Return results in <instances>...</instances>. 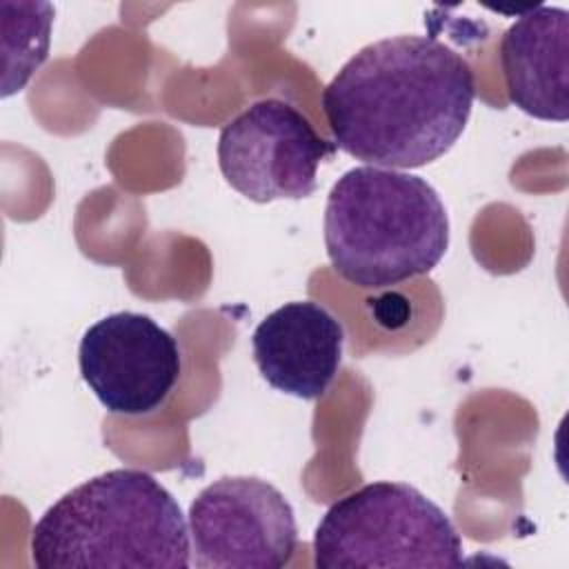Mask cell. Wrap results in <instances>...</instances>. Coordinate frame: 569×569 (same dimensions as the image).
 <instances>
[{
    "label": "cell",
    "mask_w": 569,
    "mask_h": 569,
    "mask_svg": "<svg viewBox=\"0 0 569 569\" xmlns=\"http://www.w3.org/2000/svg\"><path fill=\"white\" fill-rule=\"evenodd\" d=\"M476 98L469 62L433 36L402 33L353 53L322 89L333 144L356 160L418 169L462 136Z\"/></svg>",
    "instance_id": "cell-1"
},
{
    "label": "cell",
    "mask_w": 569,
    "mask_h": 569,
    "mask_svg": "<svg viewBox=\"0 0 569 569\" xmlns=\"http://www.w3.org/2000/svg\"><path fill=\"white\" fill-rule=\"evenodd\" d=\"M189 556L180 505L142 469L118 467L80 482L31 529L38 569H187Z\"/></svg>",
    "instance_id": "cell-2"
},
{
    "label": "cell",
    "mask_w": 569,
    "mask_h": 569,
    "mask_svg": "<svg viewBox=\"0 0 569 569\" xmlns=\"http://www.w3.org/2000/svg\"><path fill=\"white\" fill-rule=\"evenodd\" d=\"M325 247L340 278L387 289L438 267L449 249V216L425 178L360 164L327 196Z\"/></svg>",
    "instance_id": "cell-3"
},
{
    "label": "cell",
    "mask_w": 569,
    "mask_h": 569,
    "mask_svg": "<svg viewBox=\"0 0 569 569\" xmlns=\"http://www.w3.org/2000/svg\"><path fill=\"white\" fill-rule=\"evenodd\" d=\"M462 540L451 518L407 482L378 480L338 498L313 533V565L460 567Z\"/></svg>",
    "instance_id": "cell-4"
},
{
    "label": "cell",
    "mask_w": 569,
    "mask_h": 569,
    "mask_svg": "<svg viewBox=\"0 0 569 569\" xmlns=\"http://www.w3.org/2000/svg\"><path fill=\"white\" fill-rule=\"evenodd\" d=\"M333 151L336 144L280 98L249 104L218 136V164L224 180L253 202L311 196L318 187V167Z\"/></svg>",
    "instance_id": "cell-5"
},
{
    "label": "cell",
    "mask_w": 569,
    "mask_h": 569,
    "mask_svg": "<svg viewBox=\"0 0 569 569\" xmlns=\"http://www.w3.org/2000/svg\"><path fill=\"white\" fill-rule=\"evenodd\" d=\"M189 533L202 569H280L298 547L293 507L253 476L207 485L189 507Z\"/></svg>",
    "instance_id": "cell-6"
},
{
    "label": "cell",
    "mask_w": 569,
    "mask_h": 569,
    "mask_svg": "<svg viewBox=\"0 0 569 569\" xmlns=\"http://www.w3.org/2000/svg\"><path fill=\"white\" fill-rule=\"evenodd\" d=\"M80 376L116 416H144L169 398L180 371L178 340L153 318L116 311L93 322L78 347Z\"/></svg>",
    "instance_id": "cell-7"
},
{
    "label": "cell",
    "mask_w": 569,
    "mask_h": 569,
    "mask_svg": "<svg viewBox=\"0 0 569 569\" xmlns=\"http://www.w3.org/2000/svg\"><path fill=\"white\" fill-rule=\"evenodd\" d=\"M342 322L320 302L293 300L271 311L251 336L253 362L278 391L316 400L342 362Z\"/></svg>",
    "instance_id": "cell-8"
},
{
    "label": "cell",
    "mask_w": 569,
    "mask_h": 569,
    "mask_svg": "<svg viewBox=\"0 0 569 569\" xmlns=\"http://www.w3.org/2000/svg\"><path fill=\"white\" fill-rule=\"evenodd\" d=\"M500 67L509 100L531 118H569V11L531 9L502 33Z\"/></svg>",
    "instance_id": "cell-9"
},
{
    "label": "cell",
    "mask_w": 569,
    "mask_h": 569,
    "mask_svg": "<svg viewBox=\"0 0 569 569\" xmlns=\"http://www.w3.org/2000/svg\"><path fill=\"white\" fill-rule=\"evenodd\" d=\"M16 16L2 7V98L24 89L49 56L53 7L49 2H11Z\"/></svg>",
    "instance_id": "cell-10"
}]
</instances>
